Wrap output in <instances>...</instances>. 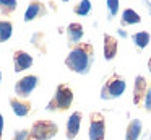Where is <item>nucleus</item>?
Instances as JSON below:
<instances>
[{"instance_id": "nucleus-12", "label": "nucleus", "mask_w": 151, "mask_h": 140, "mask_svg": "<svg viewBox=\"0 0 151 140\" xmlns=\"http://www.w3.org/2000/svg\"><path fill=\"white\" fill-rule=\"evenodd\" d=\"M83 36H85V29H83L81 23H70L67 26V38H68V42L72 46L80 44Z\"/></svg>"}, {"instance_id": "nucleus-10", "label": "nucleus", "mask_w": 151, "mask_h": 140, "mask_svg": "<svg viewBox=\"0 0 151 140\" xmlns=\"http://www.w3.org/2000/svg\"><path fill=\"white\" fill-rule=\"evenodd\" d=\"M42 15H46V7H44L41 2H37V0H33V2L28 5L26 12H24L23 20L26 23H29V21H33V20L42 16Z\"/></svg>"}, {"instance_id": "nucleus-21", "label": "nucleus", "mask_w": 151, "mask_h": 140, "mask_svg": "<svg viewBox=\"0 0 151 140\" xmlns=\"http://www.w3.org/2000/svg\"><path fill=\"white\" fill-rule=\"evenodd\" d=\"M13 140H31L29 130H28V129H18V130H15Z\"/></svg>"}, {"instance_id": "nucleus-2", "label": "nucleus", "mask_w": 151, "mask_h": 140, "mask_svg": "<svg viewBox=\"0 0 151 140\" xmlns=\"http://www.w3.org/2000/svg\"><path fill=\"white\" fill-rule=\"evenodd\" d=\"M73 103V91L68 85H59L54 98L47 103V111H67Z\"/></svg>"}, {"instance_id": "nucleus-29", "label": "nucleus", "mask_w": 151, "mask_h": 140, "mask_svg": "<svg viewBox=\"0 0 151 140\" xmlns=\"http://www.w3.org/2000/svg\"><path fill=\"white\" fill-rule=\"evenodd\" d=\"M62 2H70V0H62Z\"/></svg>"}, {"instance_id": "nucleus-15", "label": "nucleus", "mask_w": 151, "mask_h": 140, "mask_svg": "<svg viewBox=\"0 0 151 140\" xmlns=\"http://www.w3.org/2000/svg\"><path fill=\"white\" fill-rule=\"evenodd\" d=\"M124 26H132V25H138L141 21V16L138 15V12H135L133 8H125L122 12V18H120Z\"/></svg>"}, {"instance_id": "nucleus-22", "label": "nucleus", "mask_w": 151, "mask_h": 140, "mask_svg": "<svg viewBox=\"0 0 151 140\" xmlns=\"http://www.w3.org/2000/svg\"><path fill=\"white\" fill-rule=\"evenodd\" d=\"M143 106H145V111L146 112H151V88H148L146 94L143 98Z\"/></svg>"}, {"instance_id": "nucleus-5", "label": "nucleus", "mask_w": 151, "mask_h": 140, "mask_svg": "<svg viewBox=\"0 0 151 140\" xmlns=\"http://www.w3.org/2000/svg\"><path fill=\"white\" fill-rule=\"evenodd\" d=\"M39 85V78L36 75H24L15 83V94L20 99H28Z\"/></svg>"}, {"instance_id": "nucleus-25", "label": "nucleus", "mask_w": 151, "mask_h": 140, "mask_svg": "<svg viewBox=\"0 0 151 140\" xmlns=\"http://www.w3.org/2000/svg\"><path fill=\"white\" fill-rule=\"evenodd\" d=\"M145 3H146L148 10H150V15H151V2H150V0H146V2H145Z\"/></svg>"}, {"instance_id": "nucleus-4", "label": "nucleus", "mask_w": 151, "mask_h": 140, "mask_svg": "<svg viewBox=\"0 0 151 140\" xmlns=\"http://www.w3.org/2000/svg\"><path fill=\"white\" fill-rule=\"evenodd\" d=\"M59 132V125L52 120L41 119L31 125L29 129V137L31 140H50L57 135Z\"/></svg>"}, {"instance_id": "nucleus-3", "label": "nucleus", "mask_w": 151, "mask_h": 140, "mask_svg": "<svg viewBox=\"0 0 151 140\" xmlns=\"http://www.w3.org/2000/svg\"><path fill=\"white\" fill-rule=\"evenodd\" d=\"M127 83L117 73H112L101 88V99H117L125 93Z\"/></svg>"}, {"instance_id": "nucleus-16", "label": "nucleus", "mask_w": 151, "mask_h": 140, "mask_svg": "<svg viewBox=\"0 0 151 140\" xmlns=\"http://www.w3.org/2000/svg\"><path fill=\"white\" fill-rule=\"evenodd\" d=\"M132 41H133V44L137 46L138 49H145L151 41V34L148 31H138L132 36Z\"/></svg>"}, {"instance_id": "nucleus-26", "label": "nucleus", "mask_w": 151, "mask_h": 140, "mask_svg": "<svg viewBox=\"0 0 151 140\" xmlns=\"http://www.w3.org/2000/svg\"><path fill=\"white\" fill-rule=\"evenodd\" d=\"M148 68H150V75H151V57H150V60H148Z\"/></svg>"}, {"instance_id": "nucleus-14", "label": "nucleus", "mask_w": 151, "mask_h": 140, "mask_svg": "<svg viewBox=\"0 0 151 140\" xmlns=\"http://www.w3.org/2000/svg\"><path fill=\"white\" fill-rule=\"evenodd\" d=\"M143 130V124L140 119H133L128 122L127 130H125V140H138Z\"/></svg>"}, {"instance_id": "nucleus-18", "label": "nucleus", "mask_w": 151, "mask_h": 140, "mask_svg": "<svg viewBox=\"0 0 151 140\" xmlns=\"http://www.w3.org/2000/svg\"><path fill=\"white\" fill-rule=\"evenodd\" d=\"M93 10V5H91V0H81L80 3H76L75 8H73V12L76 13L78 16H86L89 15Z\"/></svg>"}, {"instance_id": "nucleus-19", "label": "nucleus", "mask_w": 151, "mask_h": 140, "mask_svg": "<svg viewBox=\"0 0 151 140\" xmlns=\"http://www.w3.org/2000/svg\"><path fill=\"white\" fill-rule=\"evenodd\" d=\"M106 5H107V12H109V20H112L114 16H117L119 8H120V2L119 0H106Z\"/></svg>"}, {"instance_id": "nucleus-9", "label": "nucleus", "mask_w": 151, "mask_h": 140, "mask_svg": "<svg viewBox=\"0 0 151 140\" xmlns=\"http://www.w3.org/2000/svg\"><path fill=\"white\" fill-rule=\"evenodd\" d=\"M148 91V85H146V78L143 75H137L133 83V104H141L143 103V98Z\"/></svg>"}, {"instance_id": "nucleus-17", "label": "nucleus", "mask_w": 151, "mask_h": 140, "mask_svg": "<svg viewBox=\"0 0 151 140\" xmlns=\"http://www.w3.org/2000/svg\"><path fill=\"white\" fill-rule=\"evenodd\" d=\"M13 36V25L8 20H0V42H7Z\"/></svg>"}, {"instance_id": "nucleus-1", "label": "nucleus", "mask_w": 151, "mask_h": 140, "mask_svg": "<svg viewBox=\"0 0 151 140\" xmlns=\"http://www.w3.org/2000/svg\"><path fill=\"white\" fill-rule=\"evenodd\" d=\"M93 62H94V51L89 42L76 44L65 59V65L78 75H88L91 72Z\"/></svg>"}, {"instance_id": "nucleus-11", "label": "nucleus", "mask_w": 151, "mask_h": 140, "mask_svg": "<svg viewBox=\"0 0 151 140\" xmlns=\"http://www.w3.org/2000/svg\"><path fill=\"white\" fill-rule=\"evenodd\" d=\"M102 41H104V47H102V51H104V59L106 60H112V59L117 55V49H119L117 39H115L114 36L106 33V34L102 36Z\"/></svg>"}, {"instance_id": "nucleus-23", "label": "nucleus", "mask_w": 151, "mask_h": 140, "mask_svg": "<svg viewBox=\"0 0 151 140\" xmlns=\"http://www.w3.org/2000/svg\"><path fill=\"white\" fill-rule=\"evenodd\" d=\"M4 116L0 114V140H2V135H4Z\"/></svg>"}, {"instance_id": "nucleus-6", "label": "nucleus", "mask_w": 151, "mask_h": 140, "mask_svg": "<svg viewBox=\"0 0 151 140\" xmlns=\"http://www.w3.org/2000/svg\"><path fill=\"white\" fill-rule=\"evenodd\" d=\"M89 140H104L106 137V119L101 112H93L88 127Z\"/></svg>"}, {"instance_id": "nucleus-20", "label": "nucleus", "mask_w": 151, "mask_h": 140, "mask_svg": "<svg viewBox=\"0 0 151 140\" xmlns=\"http://www.w3.org/2000/svg\"><path fill=\"white\" fill-rule=\"evenodd\" d=\"M18 7V0H0V10L4 13H12Z\"/></svg>"}, {"instance_id": "nucleus-8", "label": "nucleus", "mask_w": 151, "mask_h": 140, "mask_svg": "<svg viewBox=\"0 0 151 140\" xmlns=\"http://www.w3.org/2000/svg\"><path fill=\"white\" fill-rule=\"evenodd\" d=\"M81 119L83 114L80 111H75V112L70 114L68 120H67V139L73 140L80 132V127H81Z\"/></svg>"}, {"instance_id": "nucleus-13", "label": "nucleus", "mask_w": 151, "mask_h": 140, "mask_svg": "<svg viewBox=\"0 0 151 140\" xmlns=\"http://www.w3.org/2000/svg\"><path fill=\"white\" fill-rule=\"evenodd\" d=\"M10 106L12 111L15 112V116L18 117H26L31 112V104L26 99H20V98H10Z\"/></svg>"}, {"instance_id": "nucleus-28", "label": "nucleus", "mask_w": 151, "mask_h": 140, "mask_svg": "<svg viewBox=\"0 0 151 140\" xmlns=\"http://www.w3.org/2000/svg\"><path fill=\"white\" fill-rule=\"evenodd\" d=\"M146 140H151V133H150V137H148V139Z\"/></svg>"}, {"instance_id": "nucleus-24", "label": "nucleus", "mask_w": 151, "mask_h": 140, "mask_svg": "<svg viewBox=\"0 0 151 140\" xmlns=\"http://www.w3.org/2000/svg\"><path fill=\"white\" fill-rule=\"evenodd\" d=\"M117 34L120 36V38H127V36H128V34H127V31H125V29H122V28H120V29H117Z\"/></svg>"}, {"instance_id": "nucleus-7", "label": "nucleus", "mask_w": 151, "mask_h": 140, "mask_svg": "<svg viewBox=\"0 0 151 140\" xmlns=\"http://www.w3.org/2000/svg\"><path fill=\"white\" fill-rule=\"evenodd\" d=\"M34 64V59L29 52L26 51H17L13 54V67H15V72L20 73V72H24L28 68H31Z\"/></svg>"}, {"instance_id": "nucleus-27", "label": "nucleus", "mask_w": 151, "mask_h": 140, "mask_svg": "<svg viewBox=\"0 0 151 140\" xmlns=\"http://www.w3.org/2000/svg\"><path fill=\"white\" fill-rule=\"evenodd\" d=\"M0 83H2V72H0Z\"/></svg>"}]
</instances>
